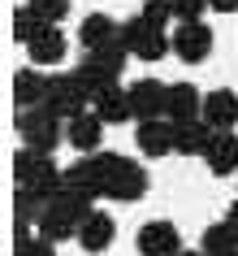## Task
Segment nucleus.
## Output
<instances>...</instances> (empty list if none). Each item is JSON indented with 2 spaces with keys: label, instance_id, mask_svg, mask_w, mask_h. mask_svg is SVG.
I'll return each mask as SVG.
<instances>
[{
  "label": "nucleus",
  "instance_id": "1",
  "mask_svg": "<svg viewBox=\"0 0 238 256\" xmlns=\"http://www.w3.org/2000/svg\"><path fill=\"white\" fill-rule=\"evenodd\" d=\"M13 182L26 187L30 196H39L43 204L61 191V170H56L52 152H35V148H17L13 152Z\"/></svg>",
  "mask_w": 238,
  "mask_h": 256
},
{
  "label": "nucleus",
  "instance_id": "2",
  "mask_svg": "<svg viewBox=\"0 0 238 256\" xmlns=\"http://www.w3.org/2000/svg\"><path fill=\"white\" fill-rule=\"evenodd\" d=\"M147 196V170L130 156H117V152H104V200H121L134 204Z\"/></svg>",
  "mask_w": 238,
  "mask_h": 256
},
{
  "label": "nucleus",
  "instance_id": "3",
  "mask_svg": "<svg viewBox=\"0 0 238 256\" xmlns=\"http://www.w3.org/2000/svg\"><path fill=\"white\" fill-rule=\"evenodd\" d=\"M13 130L22 135V148H35V152H56V144L65 139V122L56 118L48 104H35V108H17V122Z\"/></svg>",
  "mask_w": 238,
  "mask_h": 256
},
{
  "label": "nucleus",
  "instance_id": "4",
  "mask_svg": "<svg viewBox=\"0 0 238 256\" xmlns=\"http://www.w3.org/2000/svg\"><path fill=\"white\" fill-rule=\"evenodd\" d=\"M43 104L52 108L61 122H69V118H78V113H87L91 92L82 87V78L74 74V70H65V74H48V96H43Z\"/></svg>",
  "mask_w": 238,
  "mask_h": 256
},
{
  "label": "nucleus",
  "instance_id": "5",
  "mask_svg": "<svg viewBox=\"0 0 238 256\" xmlns=\"http://www.w3.org/2000/svg\"><path fill=\"white\" fill-rule=\"evenodd\" d=\"M121 40H126L130 56H139V61H160L165 52H173L169 35H165V30H156L143 14L130 18V22H121Z\"/></svg>",
  "mask_w": 238,
  "mask_h": 256
},
{
  "label": "nucleus",
  "instance_id": "6",
  "mask_svg": "<svg viewBox=\"0 0 238 256\" xmlns=\"http://www.w3.org/2000/svg\"><path fill=\"white\" fill-rule=\"evenodd\" d=\"M61 187L100 200L104 196V152H91V156H78L74 165H65L61 170Z\"/></svg>",
  "mask_w": 238,
  "mask_h": 256
},
{
  "label": "nucleus",
  "instance_id": "7",
  "mask_svg": "<svg viewBox=\"0 0 238 256\" xmlns=\"http://www.w3.org/2000/svg\"><path fill=\"white\" fill-rule=\"evenodd\" d=\"M126 92H130V113H134V122L165 118V104H169V82H160V78H152V74H143V78H134Z\"/></svg>",
  "mask_w": 238,
  "mask_h": 256
},
{
  "label": "nucleus",
  "instance_id": "8",
  "mask_svg": "<svg viewBox=\"0 0 238 256\" xmlns=\"http://www.w3.org/2000/svg\"><path fill=\"white\" fill-rule=\"evenodd\" d=\"M173 52L182 56L186 66H199V61H208L212 52V26H204V22H178L169 35Z\"/></svg>",
  "mask_w": 238,
  "mask_h": 256
},
{
  "label": "nucleus",
  "instance_id": "9",
  "mask_svg": "<svg viewBox=\"0 0 238 256\" xmlns=\"http://www.w3.org/2000/svg\"><path fill=\"white\" fill-rule=\"evenodd\" d=\"M134 248H139L143 256H178V252H182V234H178L173 222L156 217V222H143V226H139Z\"/></svg>",
  "mask_w": 238,
  "mask_h": 256
},
{
  "label": "nucleus",
  "instance_id": "10",
  "mask_svg": "<svg viewBox=\"0 0 238 256\" xmlns=\"http://www.w3.org/2000/svg\"><path fill=\"white\" fill-rule=\"evenodd\" d=\"M204 165H208L212 178L238 174V135L234 130H212L208 148H204Z\"/></svg>",
  "mask_w": 238,
  "mask_h": 256
},
{
  "label": "nucleus",
  "instance_id": "11",
  "mask_svg": "<svg viewBox=\"0 0 238 256\" xmlns=\"http://www.w3.org/2000/svg\"><path fill=\"white\" fill-rule=\"evenodd\" d=\"M91 113L104 122V126H121V122H134V113H130V92H126L121 82L104 87V92H95Z\"/></svg>",
  "mask_w": 238,
  "mask_h": 256
},
{
  "label": "nucleus",
  "instance_id": "12",
  "mask_svg": "<svg viewBox=\"0 0 238 256\" xmlns=\"http://www.w3.org/2000/svg\"><path fill=\"white\" fill-rule=\"evenodd\" d=\"M65 139H69V148L78 152V156H91V152H100L104 122L95 118V113H78V118H69V122H65Z\"/></svg>",
  "mask_w": 238,
  "mask_h": 256
},
{
  "label": "nucleus",
  "instance_id": "13",
  "mask_svg": "<svg viewBox=\"0 0 238 256\" xmlns=\"http://www.w3.org/2000/svg\"><path fill=\"white\" fill-rule=\"evenodd\" d=\"M199 118L208 122L212 130H234L238 126V96L230 87H217V92L204 96V113Z\"/></svg>",
  "mask_w": 238,
  "mask_h": 256
},
{
  "label": "nucleus",
  "instance_id": "14",
  "mask_svg": "<svg viewBox=\"0 0 238 256\" xmlns=\"http://www.w3.org/2000/svg\"><path fill=\"white\" fill-rule=\"evenodd\" d=\"M204 113V92L195 82H169V104H165V118L169 122H195Z\"/></svg>",
  "mask_w": 238,
  "mask_h": 256
},
{
  "label": "nucleus",
  "instance_id": "15",
  "mask_svg": "<svg viewBox=\"0 0 238 256\" xmlns=\"http://www.w3.org/2000/svg\"><path fill=\"white\" fill-rule=\"evenodd\" d=\"M134 144H139V152H143V156H169V152H173V122H169V118L139 122Z\"/></svg>",
  "mask_w": 238,
  "mask_h": 256
},
{
  "label": "nucleus",
  "instance_id": "16",
  "mask_svg": "<svg viewBox=\"0 0 238 256\" xmlns=\"http://www.w3.org/2000/svg\"><path fill=\"white\" fill-rule=\"evenodd\" d=\"M43 96H48V74L35 66H22L13 74V104L17 108H35L43 104Z\"/></svg>",
  "mask_w": 238,
  "mask_h": 256
},
{
  "label": "nucleus",
  "instance_id": "17",
  "mask_svg": "<svg viewBox=\"0 0 238 256\" xmlns=\"http://www.w3.org/2000/svg\"><path fill=\"white\" fill-rule=\"evenodd\" d=\"M121 35V22H113L108 14H87L78 22V40L87 52H95V48H104V44H113Z\"/></svg>",
  "mask_w": 238,
  "mask_h": 256
},
{
  "label": "nucleus",
  "instance_id": "18",
  "mask_svg": "<svg viewBox=\"0 0 238 256\" xmlns=\"http://www.w3.org/2000/svg\"><path fill=\"white\" fill-rule=\"evenodd\" d=\"M208 139H212V126L204 118L195 122H173V152H182V156H204V148H208Z\"/></svg>",
  "mask_w": 238,
  "mask_h": 256
},
{
  "label": "nucleus",
  "instance_id": "19",
  "mask_svg": "<svg viewBox=\"0 0 238 256\" xmlns=\"http://www.w3.org/2000/svg\"><path fill=\"white\" fill-rule=\"evenodd\" d=\"M113 213H104V208H91V217L78 226V243L87 248V252H104L108 243H113Z\"/></svg>",
  "mask_w": 238,
  "mask_h": 256
},
{
  "label": "nucleus",
  "instance_id": "20",
  "mask_svg": "<svg viewBox=\"0 0 238 256\" xmlns=\"http://www.w3.org/2000/svg\"><path fill=\"white\" fill-rule=\"evenodd\" d=\"M65 35H61V26H43L35 40L26 44V56L30 61H39V66H52V61H65Z\"/></svg>",
  "mask_w": 238,
  "mask_h": 256
},
{
  "label": "nucleus",
  "instance_id": "21",
  "mask_svg": "<svg viewBox=\"0 0 238 256\" xmlns=\"http://www.w3.org/2000/svg\"><path fill=\"white\" fill-rule=\"evenodd\" d=\"M199 252H204V256H230V252H238V234L230 230V222H212V226L199 234Z\"/></svg>",
  "mask_w": 238,
  "mask_h": 256
},
{
  "label": "nucleus",
  "instance_id": "22",
  "mask_svg": "<svg viewBox=\"0 0 238 256\" xmlns=\"http://www.w3.org/2000/svg\"><path fill=\"white\" fill-rule=\"evenodd\" d=\"M13 256H56V243L43 239L39 230L30 234V226H17V234H13Z\"/></svg>",
  "mask_w": 238,
  "mask_h": 256
},
{
  "label": "nucleus",
  "instance_id": "23",
  "mask_svg": "<svg viewBox=\"0 0 238 256\" xmlns=\"http://www.w3.org/2000/svg\"><path fill=\"white\" fill-rule=\"evenodd\" d=\"M74 74H78V78H82V87L91 92V100H95V92H104V87H113V82H117V78H113V74H108V70L91 56V52H87V56L78 61V70H74Z\"/></svg>",
  "mask_w": 238,
  "mask_h": 256
},
{
  "label": "nucleus",
  "instance_id": "24",
  "mask_svg": "<svg viewBox=\"0 0 238 256\" xmlns=\"http://www.w3.org/2000/svg\"><path fill=\"white\" fill-rule=\"evenodd\" d=\"M39 213H43V200H39V196H30L26 187H17L13 191V217H17V226H35Z\"/></svg>",
  "mask_w": 238,
  "mask_h": 256
},
{
  "label": "nucleus",
  "instance_id": "25",
  "mask_svg": "<svg viewBox=\"0 0 238 256\" xmlns=\"http://www.w3.org/2000/svg\"><path fill=\"white\" fill-rule=\"evenodd\" d=\"M39 30H43V22H39L35 14H30V4H17V9H13V40L22 44V48H26V44L35 40V35H39Z\"/></svg>",
  "mask_w": 238,
  "mask_h": 256
},
{
  "label": "nucleus",
  "instance_id": "26",
  "mask_svg": "<svg viewBox=\"0 0 238 256\" xmlns=\"http://www.w3.org/2000/svg\"><path fill=\"white\" fill-rule=\"evenodd\" d=\"M30 4V14L39 18L43 26H56V22H65V14H69V0H26Z\"/></svg>",
  "mask_w": 238,
  "mask_h": 256
},
{
  "label": "nucleus",
  "instance_id": "27",
  "mask_svg": "<svg viewBox=\"0 0 238 256\" xmlns=\"http://www.w3.org/2000/svg\"><path fill=\"white\" fill-rule=\"evenodd\" d=\"M139 14H143V18H147V22H152L156 30H169V26H178V18H173V4H169V0H147V4L139 9Z\"/></svg>",
  "mask_w": 238,
  "mask_h": 256
},
{
  "label": "nucleus",
  "instance_id": "28",
  "mask_svg": "<svg viewBox=\"0 0 238 256\" xmlns=\"http://www.w3.org/2000/svg\"><path fill=\"white\" fill-rule=\"evenodd\" d=\"M169 4H173V18L178 22H204V14L212 9L208 0H169Z\"/></svg>",
  "mask_w": 238,
  "mask_h": 256
},
{
  "label": "nucleus",
  "instance_id": "29",
  "mask_svg": "<svg viewBox=\"0 0 238 256\" xmlns=\"http://www.w3.org/2000/svg\"><path fill=\"white\" fill-rule=\"evenodd\" d=\"M217 14H238V0H208Z\"/></svg>",
  "mask_w": 238,
  "mask_h": 256
},
{
  "label": "nucleus",
  "instance_id": "30",
  "mask_svg": "<svg viewBox=\"0 0 238 256\" xmlns=\"http://www.w3.org/2000/svg\"><path fill=\"white\" fill-rule=\"evenodd\" d=\"M225 222H230V230H234V234H238V200L230 204V213H225Z\"/></svg>",
  "mask_w": 238,
  "mask_h": 256
},
{
  "label": "nucleus",
  "instance_id": "31",
  "mask_svg": "<svg viewBox=\"0 0 238 256\" xmlns=\"http://www.w3.org/2000/svg\"><path fill=\"white\" fill-rule=\"evenodd\" d=\"M178 256H204V252H186V248H182V252H178Z\"/></svg>",
  "mask_w": 238,
  "mask_h": 256
},
{
  "label": "nucleus",
  "instance_id": "32",
  "mask_svg": "<svg viewBox=\"0 0 238 256\" xmlns=\"http://www.w3.org/2000/svg\"><path fill=\"white\" fill-rule=\"evenodd\" d=\"M230 256H238V252H230Z\"/></svg>",
  "mask_w": 238,
  "mask_h": 256
}]
</instances>
